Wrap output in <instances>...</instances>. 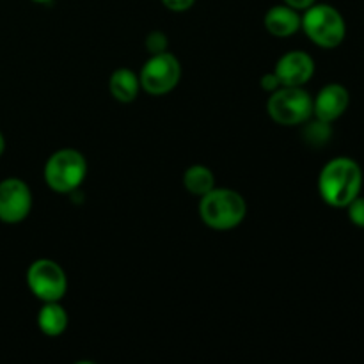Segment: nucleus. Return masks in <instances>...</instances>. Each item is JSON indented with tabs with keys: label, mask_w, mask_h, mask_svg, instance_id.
<instances>
[{
	"label": "nucleus",
	"mask_w": 364,
	"mask_h": 364,
	"mask_svg": "<svg viewBox=\"0 0 364 364\" xmlns=\"http://www.w3.org/2000/svg\"><path fill=\"white\" fill-rule=\"evenodd\" d=\"M363 188V171L355 160L338 156L323 166L318 178V191L323 201L334 208H347Z\"/></svg>",
	"instance_id": "nucleus-1"
},
{
	"label": "nucleus",
	"mask_w": 364,
	"mask_h": 364,
	"mask_svg": "<svg viewBox=\"0 0 364 364\" xmlns=\"http://www.w3.org/2000/svg\"><path fill=\"white\" fill-rule=\"evenodd\" d=\"M247 206L244 198L231 188L213 187L208 194L201 198L199 213L203 223L212 230H233L244 220Z\"/></svg>",
	"instance_id": "nucleus-2"
},
{
	"label": "nucleus",
	"mask_w": 364,
	"mask_h": 364,
	"mask_svg": "<svg viewBox=\"0 0 364 364\" xmlns=\"http://www.w3.org/2000/svg\"><path fill=\"white\" fill-rule=\"evenodd\" d=\"M301 27L315 45L322 48H336L347 34V25L336 7L329 4H313L301 18Z\"/></svg>",
	"instance_id": "nucleus-3"
},
{
	"label": "nucleus",
	"mask_w": 364,
	"mask_h": 364,
	"mask_svg": "<svg viewBox=\"0 0 364 364\" xmlns=\"http://www.w3.org/2000/svg\"><path fill=\"white\" fill-rule=\"evenodd\" d=\"M87 173V162L77 149H59L45 166V180L52 191L70 194L77 191Z\"/></svg>",
	"instance_id": "nucleus-4"
},
{
	"label": "nucleus",
	"mask_w": 364,
	"mask_h": 364,
	"mask_svg": "<svg viewBox=\"0 0 364 364\" xmlns=\"http://www.w3.org/2000/svg\"><path fill=\"white\" fill-rule=\"evenodd\" d=\"M267 110L277 124L295 127L306 123L313 116V98L304 87L281 85L270 95Z\"/></svg>",
	"instance_id": "nucleus-5"
},
{
	"label": "nucleus",
	"mask_w": 364,
	"mask_h": 364,
	"mask_svg": "<svg viewBox=\"0 0 364 364\" xmlns=\"http://www.w3.org/2000/svg\"><path fill=\"white\" fill-rule=\"evenodd\" d=\"M181 78V64L173 53L162 52L151 55V59L142 66L141 87L148 95L162 96L173 91Z\"/></svg>",
	"instance_id": "nucleus-6"
},
{
	"label": "nucleus",
	"mask_w": 364,
	"mask_h": 364,
	"mask_svg": "<svg viewBox=\"0 0 364 364\" xmlns=\"http://www.w3.org/2000/svg\"><path fill=\"white\" fill-rule=\"evenodd\" d=\"M27 284L43 302H59L68 290V277L52 259H38L28 267Z\"/></svg>",
	"instance_id": "nucleus-7"
},
{
	"label": "nucleus",
	"mask_w": 364,
	"mask_h": 364,
	"mask_svg": "<svg viewBox=\"0 0 364 364\" xmlns=\"http://www.w3.org/2000/svg\"><path fill=\"white\" fill-rule=\"evenodd\" d=\"M31 188L20 178H6L0 181V220L18 224L31 213Z\"/></svg>",
	"instance_id": "nucleus-8"
},
{
	"label": "nucleus",
	"mask_w": 364,
	"mask_h": 364,
	"mask_svg": "<svg viewBox=\"0 0 364 364\" xmlns=\"http://www.w3.org/2000/svg\"><path fill=\"white\" fill-rule=\"evenodd\" d=\"M274 73L279 78L281 85L302 87L311 80L313 73H315V60L309 53L302 52V50H294V52L284 53L277 60Z\"/></svg>",
	"instance_id": "nucleus-9"
},
{
	"label": "nucleus",
	"mask_w": 364,
	"mask_h": 364,
	"mask_svg": "<svg viewBox=\"0 0 364 364\" xmlns=\"http://www.w3.org/2000/svg\"><path fill=\"white\" fill-rule=\"evenodd\" d=\"M348 103H350V95L347 87L341 84H329L320 89L316 98L313 100V114L316 119L333 123L343 116L345 110L348 109Z\"/></svg>",
	"instance_id": "nucleus-10"
},
{
	"label": "nucleus",
	"mask_w": 364,
	"mask_h": 364,
	"mask_svg": "<svg viewBox=\"0 0 364 364\" xmlns=\"http://www.w3.org/2000/svg\"><path fill=\"white\" fill-rule=\"evenodd\" d=\"M265 28L276 38H288L301 28V16L290 6H274L265 14Z\"/></svg>",
	"instance_id": "nucleus-11"
},
{
	"label": "nucleus",
	"mask_w": 364,
	"mask_h": 364,
	"mask_svg": "<svg viewBox=\"0 0 364 364\" xmlns=\"http://www.w3.org/2000/svg\"><path fill=\"white\" fill-rule=\"evenodd\" d=\"M109 87L117 102L130 103L137 98L141 80H139V77L132 70H128V68H119V70L114 71L112 77H110Z\"/></svg>",
	"instance_id": "nucleus-12"
},
{
	"label": "nucleus",
	"mask_w": 364,
	"mask_h": 364,
	"mask_svg": "<svg viewBox=\"0 0 364 364\" xmlns=\"http://www.w3.org/2000/svg\"><path fill=\"white\" fill-rule=\"evenodd\" d=\"M38 326L46 336H59L68 327V313L59 302H46L38 315Z\"/></svg>",
	"instance_id": "nucleus-13"
},
{
	"label": "nucleus",
	"mask_w": 364,
	"mask_h": 364,
	"mask_svg": "<svg viewBox=\"0 0 364 364\" xmlns=\"http://www.w3.org/2000/svg\"><path fill=\"white\" fill-rule=\"evenodd\" d=\"M183 183L185 188H187L191 194L203 198V196L208 194V192L215 187V176H213V173L208 167L192 166L185 171Z\"/></svg>",
	"instance_id": "nucleus-14"
},
{
	"label": "nucleus",
	"mask_w": 364,
	"mask_h": 364,
	"mask_svg": "<svg viewBox=\"0 0 364 364\" xmlns=\"http://www.w3.org/2000/svg\"><path fill=\"white\" fill-rule=\"evenodd\" d=\"M304 135H306V141H308L309 144L313 146L326 144V142L331 139V135H333L331 123H327V121H322V119L311 121V123L306 127Z\"/></svg>",
	"instance_id": "nucleus-15"
},
{
	"label": "nucleus",
	"mask_w": 364,
	"mask_h": 364,
	"mask_svg": "<svg viewBox=\"0 0 364 364\" xmlns=\"http://www.w3.org/2000/svg\"><path fill=\"white\" fill-rule=\"evenodd\" d=\"M167 46H169V39H167V36L164 34L162 31L149 32L148 38H146V50H148L151 55L167 52Z\"/></svg>",
	"instance_id": "nucleus-16"
},
{
	"label": "nucleus",
	"mask_w": 364,
	"mask_h": 364,
	"mask_svg": "<svg viewBox=\"0 0 364 364\" xmlns=\"http://www.w3.org/2000/svg\"><path fill=\"white\" fill-rule=\"evenodd\" d=\"M347 210H348V219H350V223L358 228H364V198L358 196L354 201L348 203Z\"/></svg>",
	"instance_id": "nucleus-17"
},
{
	"label": "nucleus",
	"mask_w": 364,
	"mask_h": 364,
	"mask_svg": "<svg viewBox=\"0 0 364 364\" xmlns=\"http://www.w3.org/2000/svg\"><path fill=\"white\" fill-rule=\"evenodd\" d=\"M196 0H162L164 6L167 7V9L174 11V13H181V11H187L191 9L192 6H194Z\"/></svg>",
	"instance_id": "nucleus-18"
},
{
	"label": "nucleus",
	"mask_w": 364,
	"mask_h": 364,
	"mask_svg": "<svg viewBox=\"0 0 364 364\" xmlns=\"http://www.w3.org/2000/svg\"><path fill=\"white\" fill-rule=\"evenodd\" d=\"M262 87L265 89V91H269V92H274V91H277V89L281 87V82H279V78H277V75L274 73H269V75H263L262 77Z\"/></svg>",
	"instance_id": "nucleus-19"
},
{
	"label": "nucleus",
	"mask_w": 364,
	"mask_h": 364,
	"mask_svg": "<svg viewBox=\"0 0 364 364\" xmlns=\"http://www.w3.org/2000/svg\"><path fill=\"white\" fill-rule=\"evenodd\" d=\"M284 2H287V6L294 7V9H308L316 0H284Z\"/></svg>",
	"instance_id": "nucleus-20"
},
{
	"label": "nucleus",
	"mask_w": 364,
	"mask_h": 364,
	"mask_svg": "<svg viewBox=\"0 0 364 364\" xmlns=\"http://www.w3.org/2000/svg\"><path fill=\"white\" fill-rule=\"evenodd\" d=\"M4 149H6V141H4V135L2 132H0V155L4 153Z\"/></svg>",
	"instance_id": "nucleus-21"
},
{
	"label": "nucleus",
	"mask_w": 364,
	"mask_h": 364,
	"mask_svg": "<svg viewBox=\"0 0 364 364\" xmlns=\"http://www.w3.org/2000/svg\"><path fill=\"white\" fill-rule=\"evenodd\" d=\"M32 2H38V4H46V2H52V0H32Z\"/></svg>",
	"instance_id": "nucleus-22"
}]
</instances>
